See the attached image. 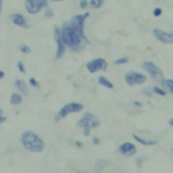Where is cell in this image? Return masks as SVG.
Instances as JSON below:
<instances>
[{"label": "cell", "mask_w": 173, "mask_h": 173, "mask_svg": "<svg viewBox=\"0 0 173 173\" xmlns=\"http://www.w3.org/2000/svg\"><path fill=\"white\" fill-rule=\"evenodd\" d=\"M10 102H11L12 106H19L20 103L23 102V98H22V95L20 93H12L11 95V99H10Z\"/></svg>", "instance_id": "e0dca14e"}, {"label": "cell", "mask_w": 173, "mask_h": 173, "mask_svg": "<svg viewBox=\"0 0 173 173\" xmlns=\"http://www.w3.org/2000/svg\"><path fill=\"white\" fill-rule=\"evenodd\" d=\"M169 126H173V118L169 120Z\"/></svg>", "instance_id": "d6a6232c"}, {"label": "cell", "mask_w": 173, "mask_h": 173, "mask_svg": "<svg viewBox=\"0 0 173 173\" xmlns=\"http://www.w3.org/2000/svg\"><path fill=\"white\" fill-rule=\"evenodd\" d=\"M3 77H4V72H3V71H0V80L3 79Z\"/></svg>", "instance_id": "4dcf8cb0"}, {"label": "cell", "mask_w": 173, "mask_h": 173, "mask_svg": "<svg viewBox=\"0 0 173 173\" xmlns=\"http://www.w3.org/2000/svg\"><path fill=\"white\" fill-rule=\"evenodd\" d=\"M24 7L28 14H38L42 8H47V0H26Z\"/></svg>", "instance_id": "8992f818"}, {"label": "cell", "mask_w": 173, "mask_h": 173, "mask_svg": "<svg viewBox=\"0 0 173 173\" xmlns=\"http://www.w3.org/2000/svg\"><path fill=\"white\" fill-rule=\"evenodd\" d=\"M54 16V12H53V10H50V8H46V11H45V18H53Z\"/></svg>", "instance_id": "d4e9b609"}, {"label": "cell", "mask_w": 173, "mask_h": 173, "mask_svg": "<svg viewBox=\"0 0 173 173\" xmlns=\"http://www.w3.org/2000/svg\"><path fill=\"white\" fill-rule=\"evenodd\" d=\"M10 19H11V22L15 26H18V27H23V28H27L28 27V22L27 19L24 18L22 14H19V12H16V14H12L11 16H10Z\"/></svg>", "instance_id": "7c38bea8"}, {"label": "cell", "mask_w": 173, "mask_h": 173, "mask_svg": "<svg viewBox=\"0 0 173 173\" xmlns=\"http://www.w3.org/2000/svg\"><path fill=\"white\" fill-rule=\"evenodd\" d=\"M103 3H104V0H81L80 1V7L83 8V10H85L86 7L98 10V8H100L103 6Z\"/></svg>", "instance_id": "4fadbf2b"}, {"label": "cell", "mask_w": 173, "mask_h": 173, "mask_svg": "<svg viewBox=\"0 0 173 173\" xmlns=\"http://www.w3.org/2000/svg\"><path fill=\"white\" fill-rule=\"evenodd\" d=\"M161 14H162V10H161L160 7L154 8V11H153V15H154V16H161Z\"/></svg>", "instance_id": "484cf974"}, {"label": "cell", "mask_w": 173, "mask_h": 173, "mask_svg": "<svg viewBox=\"0 0 173 173\" xmlns=\"http://www.w3.org/2000/svg\"><path fill=\"white\" fill-rule=\"evenodd\" d=\"M125 81H126L127 85L133 86V85H141L146 81V76H143L142 73H138V72H127L126 76H125Z\"/></svg>", "instance_id": "52a82bcc"}, {"label": "cell", "mask_w": 173, "mask_h": 173, "mask_svg": "<svg viewBox=\"0 0 173 173\" xmlns=\"http://www.w3.org/2000/svg\"><path fill=\"white\" fill-rule=\"evenodd\" d=\"M6 120H7V118H6V116L3 115V110L0 108V123H4Z\"/></svg>", "instance_id": "4316f807"}, {"label": "cell", "mask_w": 173, "mask_h": 173, "mask_svg": "<svg viewBox=\"0 0 173 173\" xmlns=\"http://www.w3.org/2000/svg\"><path fill=\"white\" fill-rule=\"evenodd\" d=\"M16 89L20 92V95H27V84L24 80H16L15 81Z\"/></svg>", "instance_id": "5bb4252c"}, {"label": "cell", "mask_w": 173, "mask_h": 173, "mask_svg": "<svg viewBox=\"0 0 173 173\" xmlns=\"http://www.w3.org/2000/svg\"><path fill=\"white\" fill-rule=\"evenodd\" d=\"M75 145L77 146V147H83V146H84V143H83V142H81V141H76V142H75Z\"/></svg>", "instance_id": "f1b7e54d"}, {"label": "cell", "mask_w": 173, "mask_h": 173, "mask_svg": "<svg viewBox=\"0 0 173 173\" xmlns=\"http://www.w3.org/2000/svg\"><path fill=\"white\" fill-rule=\"evenodd\" d=\"M83 108H84V106L81 103H68L66 106H64L62 108L58 111V114L55 115V122L62 120L64 118H66L68 115H71V114L80 112V111H83Z\"/></svg>", "instance_id": "3957f363"}, {"label": "cell", "mask_w": 173, "mask_h": 173, "mask_svg": "<svg viewBox=\"0 0 173 173\" xmlns=\"http://www.w3.org/2000/svg\"><path fill=\"white\" fill-rule=\"evenodd\" d=\"M20 142H22L24 149H27L28 152H33V153H41V152L45 150V142H43V139L39 135H37L35 133L30 131V130L24 131L20 135Z\"/></svg>", "instance_id": "7a4b0ae2"}, {"label": "cell", "mask_w": 173, "mask_h": 173, "mask_svg": "<svg viewBox=\"0 0 173 173\" xmlns=\"http://www.w3.org/2000/svg\"><path fill=\"white\" fill-rule=\"evenodd\" d=\"M19 50L22 51V53H24V54H30V53H31V49H30L27 45H20Z\"/></svg>", "instance_id": "7402d4cb"}, {"label": "cell", "mask_w": 173, "mask_h": 173, "mask_svg": "<svg viewBox=\"0 0 173 173\" xmlns=\"http://www.w3.org/2000/svg\"><path fill=\"white\" fill-rule=\"evenodd\" d=\"M107 166H108V161L107 160H99L96 162V165H95V173H102Z\"/></svg>", "instance_id": "2e32d148"}, {"label": "cell", "mask_w": 173, "mask_h": 173, "mask_svg": "<svg viewBox=\"0 0 173 173\" xmlns=\"http://www.w3.org/2000/svg\"><path fill=\"white\" fill-rule=\"evenodd\" d=\"M1 8H3V0H0V14H1Z\"/></svg>", "instance_id": "1f68e13d"}, {"label": "cell", "mask_w": 173, "mask_h": 173, "mask_svg": "<svg viewBox=\"0 0 173 173\" xmlns=\"http://www.w3.org/2000/svg\"><path fill=\"white\" fill-rule=\"evenodd\" d=\"M18 69H19V72L20 73H26V68H24V64L22 62V61H18Z\"/></svg>", "instance_id": "603a6c76"}, {"label": "cell", "mask_w": 173, "mask_h": 173, "mask_svg": "<svg viewBox=\"0 0 173 173\" xmlns=\"http://www.w3.org/2000/svg\"><path fill=\"white\" fill-rule=\"evenodd\" d=\"M172 152H173V149H172Z\"/></svg>", "instance_id": "e575fe53"}, {"label": "cell", "mask_w": 173, "mask_h": 173, "mask_svg": "<svg viewBox=\"0 0 173 173\" xmlns=\"http://www.w3.org/2000/svg\"><path fill=\"white\" fill-rule=\"evenodd\" d=\"M133 137H134V139H135V141H138L139 143H141V145H145V146H153V145H157V141H156V139H143V138L138 137L137 134H134Z\"/></svg>", "instance_id": "9a60e30c"}, {"label": "cell", "mask_w": 173, "mask_h": 173, "mask_svg": "<svg viewBox=\"0 0 173 173\" xmlns=\"http://www.w3.org/2000/svg\"><path fill=\"white\" fill-rule=\"evenodd\" d=\"M142 66H143V69H145V71L147 72L150 76H152V79H153V80L160 81V83L164 80V73H162V71L157 66V65H156V64L152 62V61H145Z\"/></svg>", "instance_id": "5b68a950"}, {"label": "cell", "mask_w": 173, "mask_h": 173, "mask_svg": "<svg viewBox=\"0 0 173 173\" xmlns=\"http://www.w3.org/2000/svg\"><path fill=\"white\" fill-rule=\"evenodd\" d=\"M161 84H162V86L165 88V89H168L170 92V93L173 95V80H162L161 81Z\"/></svg>", "instance_id": "d6986e66"}, {"label": "cell", "mask_w": 173, "mask_h": 173, "mask_svg": "<svg viewBox=\"0 0 173 173\" xmlns=\"http://www.w3.org/2000/svg\"><path fill=\"white\" fill-rule=\"evenodd\" d=\"M118 152L120 154H123L125 157H133L134 154L137 153V147L134 143H130V142H125L122 145L119 146Z\"/></svg>", "instance_id": "8fae6325"}, {"label": "cell", "mask_w": 173, "mask_h": 173, "mask_svg": "<svg viewBox=\"0 0 173 173\" xmlns=\"http://www.w3.org/2000/svg\"><path fill=\"white\" fill-rule=\"evenodd\" d=\"M84 135H85V137H89V135H91V130L89 129H84Z\"/></svg>", "instance_id": "83f0119b"}, {"label": "cell", "mask_w": 173, "mask_h": 173, "mask_svg": "<svg viewBox=\"0 0 173 173\" xmlns=\"http://www.w3.org/2000/svg\"><path fill=\"white\" fill-rule=\"evenodd\" d=\"M51 1H62V0H51Z\"/></svg>", "instance_id": "836d02e7"}, {"label": "cell", "mask_w": 173, "mask_h": 173, "mask_svg": "<svg viewBox=\"0 0 173 173\" xmlns=\"http://www.w3.org/2000/svg\"><path fill=\"white\" fill-rule=\"evenodd\" d=\"M99 84L103 86H106V88H108V89H114V84L111 83L110 80H107L104 76H100V77H99Z\"/></svg>", "instance_id": "ac0fdd59"}, {"label": "cell", "mask_w": 173, "mask_h": 173, "mask_svg": "<svg viewBox=\"0 0 173 173\" xmlns=\"http://www.w3.org/2000/svg\"><path fill=\"white\" fill-rule=\"evenodd\" d=\"M88 16H89L88 12L83 15H76L60 27L64 43L71 50H76L83 42L88 43L86 37L84 35V22L88 19Z\"/></svg>", "instance_id": "6da1fadb"}, {"label": "cell", "mask_w": 173, "mask_h": 173, "mask_svg": "<svg viewBox=\"0 0 173 173\" xmlns=\"http://www.w3.org/2000/svg\"><path fill=\"white\" fill-rule=\"evenodd\" d=\"M54 39L57 42V53H55V58H61L64 54H65V43L62 41V37H61V30L60 27H54Z\"/></svg>", "instance_id": "9c48e42d"}, {"label": "cell", "mask_w": 173, "mask_h": 173, "mask_svg": "<svg viewBox=\"0 0 173 173\" xmlns=\"http://www.w3.org/2000/svg\"><path fill=\"white\" fill-rule=\"evenodd\" d=\"M28 83H30V85L31 86H34V88H38V86H39V83H38L34 77H31V79L28 80Z\"/></svg>", "instance_id": "cb8c5ba5"}, {"label": "cell", "mask_w": 173, "mask_h": 173, "mask_svg": "<svg viewBox=\"0 0 173 173\" xmlns=\"http://www.w3.org/2000/svg\"><path fill=\"white\" fill-rule=\"evenodd\" d=\"M127 62H129V57H120V58L115 60V65H123Z\"/></svg>", "instance_id": "44dd1931"}, {"label": "cell", "mask_w": 173, "mask_h": 173, "mask_svg": "<svg viewBox=\"0 0 173 173\" xmlns=\"http://www.w3.org/2000/svg\"><path fill=\"white\" fill-rule=\"evenodd\" d=\"M107 68H108V64L104 58H95L86 64V69L91 73H96L99 71H107Z\"/></svg>", "instance_id": "ba28073f"}, {"label": "cell", "mask_w": 173, "mask_h": 173, "mask_svg": "<svg viewBox=\"0 0 173 173\" xmlns=\"http://www.w3.org/2000/svg\"><path fill=\"white\" fill-rule=\"evenodd\" d=\"M153 92H154L156 95H158V96H165V95H166L165 91L161 89L160 86H154V88H153Z\"/></svg>", "instance_id": "ffe728a7"}, {"label": "cell", "mask_w": 173, "mask_h": 173, "mask_svg": "<svg viewBox=\"0 0 173 173\" xmlns=\"http://www.w3.org/2000/svg\"><path fill=\"white\" fill-rule=\"evenodd\" d=\"M77 126L81 129H96L100 126V120L96 115H93L92 112H86L84 114V116L77 122Z\"/></svg>", "instance_id": "277c9868"}, {"label": "cell", "mask_w": 173, "mask_h": 173, "mask_svg": "<svg viewBox=\"0 0 173 173\" xmlns=\"http://www.w3.org/2000/svg\"><path fill=\"white\" fill-rule=\"evenodd\" d=\"M92 142H93V145H99V143H100V139H99L98 137H95V138H93V141H92Z\"/></svg>", "instance_id": "f546056e"}, {"label": "cell", "mask_w": 173, "mask_h": 173, "mask_svg": "<svg viewBox=\"0 0 173 173\" xmlns=\"http://www.w3.org/2000/svg\"><path fill=\"white\" fill-rule=\"evenodd\" d=\"M153 35L162 43H173V34L164 31V30H161V28H154Z\"/></svg>", "instance_id": "30bf717a"}]
</instances>
